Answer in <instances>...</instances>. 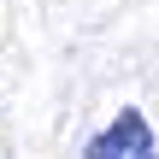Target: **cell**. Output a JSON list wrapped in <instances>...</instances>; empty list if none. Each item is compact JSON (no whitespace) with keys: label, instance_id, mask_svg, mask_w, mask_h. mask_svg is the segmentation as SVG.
Returning <instances> with one entry per match:
<instances>
[{"label":"cell","instance_id":"1","mask_svg":"<svg viewBox=\"0 0 159 159\" xmlns=\"http://www.w3.org/2000/svg\"><path fill=\"white\" fill-rule=\"evenodd\" d=\"M83 159H159V142H153V130H148V118L136 106H124L100 136H89Z\"/></svg>","mask_w":159,"mask_h":159}]
</instances>
